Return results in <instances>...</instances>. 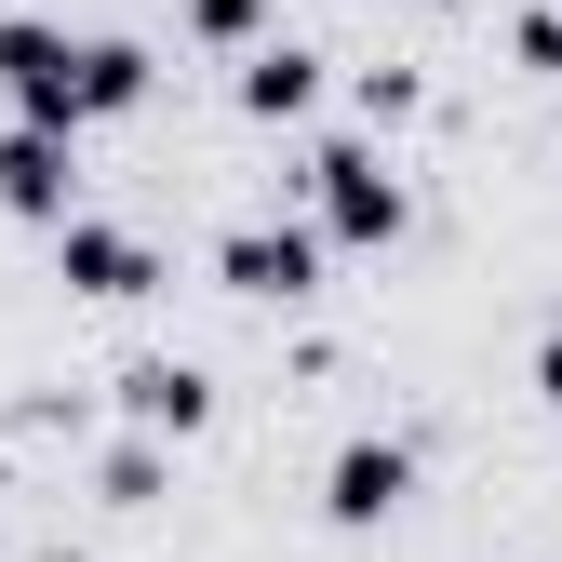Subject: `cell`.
Listing matches in <instances>:
<instances>
[{
  "mask_svg": "<svg viewBox=\"0 0 562 562\" xmlns=\"http://www.w3.org/2000/svg\"><path fill=\"white\" fill-rule=\"evenodd\" d=\"M0 94H14L41 134H81V121H94V41L14 14V27H0Z\"/></svg>",
  "mask_w": 562,
  "mask_h": 562,
  "instance_id": "1",
  "label": "cell"
},
{
  "mask_svg": "<svg viewBox=\"0 0 562 562\" xmlns=\"http://www.w3.org/2000/svg\"><path fill=\"white\" fill-rule=\"evenodd\" d=\"M308 188H322V228H335V241H389V228H402V175H389L375 148H348V134L308 161Z\"/></svg>",
  "mask_w": 562,
  "mask_h": 562,
  "instance_id": "2",
  "label": "cell"
},
{
  "mask_svg": "<svg viewBox=\"0 0 562 562\" xmlns=\"http://www.w3.org/2000/svg\"><path fill=\"white\" fill-rule=\"evenodd\" d=\"M0 201H14V215H41V228H67V201H81V161H67V134H41V121L0 134Z\"/></svg>",
  "mask_w": 562,
  "mask_h": 562,
  "instance_id": "3",
  "label": "cell"
},
{
  "mask_svg": "<svg viewBox=\"0 0 562 562\" xmlns=\"http://www.w3.org/2000/svg\"><path fill=\"white\" fill-rule=\"evenodd\" d=\"M402 496H415V456H402V442H348V456L322 469V509H335L348 536H362V522H389Z\"/></svg>",
  "mask_w": 562,
  "mask_h": 562,
  "instance_id": "4",
  "label": "cell"
},
{
  "mask_svg": "<svg viewBox=\"0 0 562 562\" xmlns=\"http://www.w3.org/2000/svg\"><path fill=\"white\" fill-rule=\"evenodd\" d=\"M215 268H228V295H308V281H322V241L308 228H228Z\"/></svg>",
  "mask_w": 562,
  "mask_h": 562,
  "instance_id": "5",
  "label": "cell"
},
{
  "mask_svg": "<svg viewBox=\"0 0 562 562\" xmlns=\"http://www.w3.org/2000/svg\"><path fill=\"white\" fill-rule=\"evenodd\" d=\"M54 268L81 281V295H148V241L108 228V215H67V228H54Z\"/></svg>",
  "mask_w": 562,
  "mask_h": 562,
  "instance_id": "6",
  "label": "cell"
},
{
  "mask_svg": "<svg viewBox=\"0 0 562 562\" xmlns=\"http://www.w3.org/2000/svg\"><path fill=\"white\" fill-rule=\"evenodd\" d=\"M308 94H322V54H308V41H255V54H241V108H255V121H295Z\"/></svg>",
  "mask_w": 562,
  "mask_h": 562,
  "instance_id": "7",
  "label": "cell"
},
{
  "mask_svg": "<svg viewBox=\"0 0 562 562\" xmlns=\"http://www.w3.org/2000/svg\"><path fill=\"white\" fill-rule=\"evenodd\" d=\"M121 402L148 415V429H201V415H215V375H201V362H134Z\"/></svg>",
  "mask_w": 562,
  "mask_h": 562,
  "instance_id": "8",
  "label": "cell"
},
{
  "mask_svg": "<svg viewBox=\"0 0 562 562\" xmlns=\"http://www.w3.org/2000/svg\"><path fill=\"white\" fill-rule=\"evenodd\" d=\"M121 108H148V54H134V41H94V121H121Z\"/></svg>",
  "mask_w": 562,
  "mask_h": 562,
  "instance_id": "9",
  "label": "cell"
},
{
  "mask_svg": "<svg viewBox=\"0 0 562 562\" xmlns=\"http://www.w3.org/2000/svg\"><path fill=\"white\" fill-rule=\"evenodd\" d=\"M188 27H201V41H241V27H255V0H188Z\"/></svg>",
  "mask_w": 562,
  "mask_h": 562,
  "instance_id": "10",
  "label": "cell"
},
{
  "mask_svg": "<svg viewBox=\"0 0 562 562\" xmlns=\"http://www.w3.org/2000/svg\"><path fill=\"white\" fill-rule=\"evenodd\" d=\"M536 389H549V402H562V335H549V348H536Z\"/></svg>",
  "mask_w": 562,
  "mask_h": 562,
  "instance_id": "11",
  "label": "cell"
}]
</instances>
